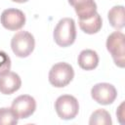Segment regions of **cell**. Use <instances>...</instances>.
<instances>
[{
  "instance_id": "cell-7",
  "label": "cell",
  "mask_w": 125,
  "mask_h": 125,
  "mask_svg": "<svg viewBox=\"0 0 125 125\" xmlns=\"http://www.w3.org/2000/svg\"><path fill=\"white\" fill-rule=\"evenodd\" d=\"M11 108L18 118L24 119L33 114L36 109V102L29 95H21L13 101Z\"/></svg>"
},
{
  "instance_id": "cell-3",
  "label": "cell",
  "mask_w": 125,
  "mask_h": 125,
  "mask_svg": "<svg viewBox=\"0 0 125 125\" xmlns=\"http://www.w3.org/2000/svg\"><path fill=\"white\" fill-rule=\"evenodd\" d=\"M74 77L73 67L67 62L55 63L49 71V82L57 88L67 86Z\"/></svg>"
},
{
  "instance_id": "cell-10",
  "label": "cell",
  "mask_w": 125,
  "mask_h": 125,
  "mask_svg": "<svg viewBox=\"0 0 125 125\" xmlns=\"http://www.w3.org/2000/svg\"><path fill=\"white\" fill-rule=\"evenodd\" d=\"M21 86V80L19 74L13 71H8L0 75V93L11 95L17 92Z\"/></svg>"
},
{
  "instance_id": "cell-8",
  "label": "cell",
  "mask_w": 125,
  "mask_h": 125,
  "mask_svg": "<svg viewBox=\"0 0 125 125\" xmlns=\"http://www.w3.org/2000/svg\"><path fill=\"white\" fill-rule=\"evenodd\" d=\"M0 21L2 25L8 30H19L25 23V16L23 12L19 9H6L2 12L0 17Z\"/></svg>"
},
{
  "instance_id": "cell-17",
  "label": "cell",
  "mask_w": 125,
  "mask_h": 125,
  "mask_svg": "<svg viewBox=\"0 0 125 125\" xmlns=\"http://www.w3.org/2000/svg\"><path fill=\"white\" fill-rule=\"evenodd\" d=\"M123 107H124V103H121V104L118 106V109L116 111V115H117L118 120H119L120 123H123V119H122L124 117V113H123L124 109H123Z\"/></svg>"
},
{
  "instance_id": "cell-6",
  "label": "cell",
  "mask_w": 125,
  "mask_h": 125,
  "mask_svg": "<svg viewBox=\"0 0 125 125\" xmlns=\"http://www.w3.org/2000/svg\"><path fill=\"white\" fill-rule=\"evenodd\" d=\"M91 96L98 104L107 105L115 101L117 97V91L115 87L109 83H98L92 87Z\"/></svg>"
},
{
  "instance_id": "cell-14",
  "label": "cell",
  "mask_w": 125,
  "mask_h": 125,
  "mask_svg": "<svg viewBox=\"0 0 125 125\" xmlns=\"http://www.w3.org/2000/svg\"><path fill=\"white\" fill-rule=\"evenodd\" d=\"M89 124L91 125H111L112 124L111 116L109 112L106 111L105 109H103V108L97 109L91 114Z\"/></svg>"
},
{
  "instance_id": "cell-2",
  "label": "cell",
  "mask_w": 125,
  "mask_h": 125,
  "mask_svg": "<svg viewBox=\"0 0 125 125\" xmlns=\"http://www.w3.org/2000/svg\"><path fill=\"white\" fill-rule=\"evenodd\" d=\"M35 40L28 31L21 30L17 32L11 40V48L14 54L20 58L28 57L34 50Z\"/></svg>"
},
{
  "instance_id": "cell-13",
  "label": "cell",
  "mask_w": 125,
  "mask_h": 125,
  "mask_svg": "<svg viewBox=\"0 0 125 125\" xmlns=\"http://www.w3.org/2000/svg\"><path fill=\"white\" fill-rule=\"evenodd\" d=\"M124 7L122 5L112 7L107 14V18L109 23L112 27L116 29H122L125 25V19H124Z\"/></svg>"
},
{
  "instance_id": "cell-18",
  "label": "cell",
  "mask_w": 125,
  "mask_h": 125,
  "mask_svg": "<svg viewBox=\"0 0 125 125\" xmlns=\"http://www.w3.org/2000/svg\"><path fill=\"white\" fill-rule=\"evenodd\" d=\"M13 2H16V3H25L27 2L28 0H12Z\"/></svg>"
},
{
  "instance_id": "cell-9",
  "label": "cell",
  "mask_w": 125,
  "mask_h": 125,
  "mask_svg": "<svg viewBox=\"0 0 125 125\" xmlns=\"http://www.w3.org/2000/svg\"><path fill=\"white\" fill-rule=\"evenodd\" d=\"M80 21L90 19L97 13V4L94 0H68Z\"/></svg>"
},
{
  "instance_id": "cell-1",
  "label": "cell",
  "mask_w": 125,
  "mask_h": 125,
  "mask_svg": "<svg viewBox=\"0 0 125 125\" xmlns=\"http://www.w3.org/2000/svg\"><path fill=\"white\" fill-rule=\"evenodd\" d=\"M54 40L60 47H68L76 39L75 21L71 18H63L59 21L54 29Z\"/></svg>"
},
{
  "instance_id": "cell-11",
  "label": "cell",
  "mask_w": 125,
  "mask_h": 125,
  "mask_svg": "<svg viewBox=\"0 0 125 125\" xmlns=\"http://www.w3.org/2000/svg\"><path fill=\"white\" fill-rule=\"evenodd\" d=\"M79 66L84 70H92L99 64V56L97 52L91 49H85L80 52L77 59Z\"/></svg>"
},
{
  "instance_id": "cell-5",
  "label": "cell",
  "mask_w": 125,
  "mask_h": 125,
  "mask_svg": "<svg viewBox=\"0 0 125 125\" xmlns=\"http://www.w3.org/2000/svg\"><path fill=\"white\" fill-rule=\"evenodd\" d=\"M55 109L60 118L70 120L76 117L79 111V104L71 95H62L55 102Z\"/></svg>"
},
{
  "instance_id": "cell-4",
  "label": "cell",
  "mask_w": 125,
  "mask_h": 125,
  "mask_svg": "<svg viewBox=\"0 0 125 125\" xmlns=\"http://www.w3.org/2000/svg\"><path fill=\"white\" fill-rule=\"evenodd\" d=\"M106 49L110 53L115 64L125 66V36L121 31H114L106 39Z\"/></svg>"
},
{
  "instance_id": "cell-12",
  "label": "cell",
  "mask_w": 125,
  "mask_h": 125,
  "mask_svg": "<svg viewBox=\"0 0 125 125\" xmlns=\"http://www.w3.org/2000/svg\"><path fill=\"white\" fill-rule=\"evenodd\" d=\"M102 25H103V21L101 16L98 13H96L90 19L83 20V21L79 20V26L81 30L87 34H95L99 32L102 28Z\"/></svg>"
},
{
  "instance_id": "cell-15",
  "label": "cell",
  "mask_w": 125,
  "mask_h": 125,
  "mask_svg": "<svg viewBox=\"0 0 125 125\" xmlns=\"http://www.w3.org/2000/svg\"><path fill=\"white\" fill-rule=\"evenodd\" d=\"M18 116L9 107L0 108V125H15L18 123Z\"/></svg>"
},
{
  "instance_id": "cell-16",
  "label": "cell",
  "mask_w": 125,
  "mask_h": 125,
  "mask_svg": "<svg viewBox=\"0 0 125 125\" xmlns=\"http://www.w3.org/2000/svg\"><path fill=\"white\" fill-rule=\"evenodd\" d=\"M11 68V59L3 51H0V75L7 73Z\"/></svg>"
}]
</instances>
